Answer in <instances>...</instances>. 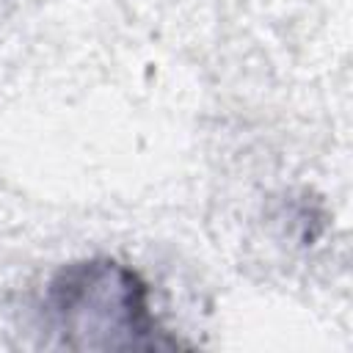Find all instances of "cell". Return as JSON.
<instances>
[{"mask_svg": "<svg viewBox=\"0 0 353 353\" xmlns=\"http://www.w3.org/2000/svg\"><path fill=\"white\" fill-rule=\"evenodd\" d=\"M55 314L72 334H116V347L157 345L146 323L143 290L113 262L77 268L55 284Z\"/></svg>", "mask_w": 353, "mask_h": 353, "instance_id": "1", "label": "cell"}]
</instances>
